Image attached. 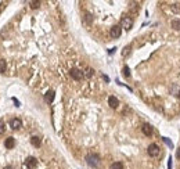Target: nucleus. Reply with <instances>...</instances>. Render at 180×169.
Returning <instances> with one entry per match:
<instances>
[{
	"label": "nucleus",
	"mask_w": 180,
	"mask_h": 169,
	"mask_svg": "<svg viewBox=\"0 0 180 169\" xmlns=\"http://www.w3.org/2000/svg\"><path fill=\"white\" fill-rule=\"evenodd\" d=\"M4 146H6V148H13L14 146H15V140H14V137H8V139H6V141H4Z\"/></svg>",
	"instance_id": "obj_9"
},
{
	"label": "nucleus",
	"mask_w": 180,
	"mask_h": 169,
	"mask_svg": "<svg viewBox=\"0 0 180 169\" xmlns=\"http://www.w3.org/2000/svg\"><path fill=\"white\" fill-rule=\"evenodd\" d=\"M108 104H109V107H111V108H116V107H118V104H119V101H118V98H116V97L109 96V97H108Z\"/></svg>",
	"instance_id": "obj_8"
},
{
	"label": "nucleus",
	"mask_w": 180,
	"mask_h": 169,
	"mask_svg": "<svg viewBox=\"0 0 180 169\" xmlns=\"http://www.w3.org/2000/svg\"><path fill=\"white\" fill-rule=\"evenodd\" d=\"M10 125H11V127H13V129H19V127H22V122H21V119H18V118H15V119H11Z\"/></svg>",
	"instance_id": "obj_7"
},
{
	"label": "nucleus",
	"mask_w": 180,
	"mask_h": 169,
	"mask_svg": "<svg viewBox=\"0 0 180 169\" xmlns=\"http://www.w3.org/2000/svg\"><path fill=\"white\" fill-rule=\"evenodd\" d=\"M31 143H32L33 147H39L40 146V139H39L38 136H33L32 139H31Z\"/></svg>",
	"instance_id": "obj_12"
},
{
	"label": "nucleus",
	"mask_w": 180,
	"mask_h": 169,
	"mask_svg": "<svg viewBox=\"0 0 180 169\" xmlns=\"http://www.w3.org/2000/svg\"><path fill=\"white\" fill-rule=\"evenodd\" d=\"M36 165H38V159L35 158V157H28V158L25 159V166L29 169H35Z\"/></svg>",
	"instance_id": "obj_4"
},
{
	"label": "nucleus",
	"mask_w": 180,
	"mask_h": 169,
	"mask_svg": "<svg viewBox=\"0 0 180 169\" xmlns=\"http://www.w3.org/2000/svg\"><path fill=\"white\" fill-rule=\"evenodd\" d=\"M123 75H125L126 78H129V76H130V71H129L128 67H123Z\"/></svg>",
	"instance_id": "obj_19"
},
{
	"label": "nucleus",
	"mask_w": 180,
	"mask_h": 169,
	"mask_svg": "<svg viewBox=\"0 0 180 169\" xmlns=\"http://www.w3.org/2000/svg\"><path fill=\"white\" fill-rule=\"evenodd\" d=\"M4 169H13V166H6Z\"/></svg>",
	"instance_id": "obj_25"
},
{
	"label": "nucleus",
	"mask_w": 180,
	"mask_h": 169,
	"mask_svg": "<svg viewBox=\"0 0 180 169\" xmlns=\"http://www.w3.org/2000/svg\"><path fill=\"white\" fill-rule=\"evenodd\" d=\"M172 28H175V29H180V22L179 21H172Z\"/></svg>",
	"instance_id": "obj_18"
},
{
	"label": "nucleus",
	"mask_w": 180,
	"mask_h": 169,
	"mask_svg": "<svg viewBox=\"0 0 180 169\" xmlns=\"http://www.w3.org/2000/svg\"><path fill=\"white\" fill-rule=\"evenodd\" d=\"M109 169H123V165H122V162H114Z\"/></svg>",
	"instance_id": "obj_16"
},
{
	"label": "nucleus",
	"mask_w": 180,
	"mask_h": 169,
	"mask_svg": "<svg viewBox=\"0 0 180 169\" xmlns=\"http://www.w3.org/2000/svg\"><path fill=\"white\" fill-rule=\"evenodd\" d=\"M91 21H93V17H91V14H90V13H86V14H85V22H86L87 25H90V24H91Z\"/></svg>",
	"instance_id": "obj_13"
},
{
	"label": "nucleus",
	"mask_w": 180,
	"mask_h": 169,
	"mask_svg": "<svg viewBox=\"0 0 180 169\" xmlns=\"http://www.w3.org/2000/svg\"><path fill=\"white\" fill-rule=\"evenodd\" d=\"M132 25H133V20L130 17H123L122 21H121V28H123V29H126V31L130 29Z\"/></svg>",
	"instance_id": "obj_2"
},
{
	"label": "nucleus",
	"mask_w": 180,
	"mask_h": 169,
	"mask_svg": "<svg viewBox=\"0 0 180 169\" xmlns=\"http://www.w3.org/2000/svg\"><path fill=\"white\" fill-rule=\"evenodd\" d=\"M128 50H130V47H125V50L122 51V54H123V55H126V54H128Z\"/></svg>",
	"instance_id": "obj_22"
},
{
	"label": "nucleus",
	"mask_w": 180,
	"mask_h": 169,
	"mask_svg": "<svg viewBox=\"0 0 180 169\" xmlns=\"http://www.w3.org/2000/svg\"><path fill=\"white\" fill-rule=\"evenodd\" d=\"M31 4H32V8H36V7H39V1H31Z\"/></svg>",
	"instance_id": "obj_20"
},
{
	"label": "nucleus",
	"mask_w": 180,
	"mask_h": 169,
	"mask_svg": "<svg viewBox=\"0 0 180 169\" xmlns=\"http://www.w3.org/2000/svg\"><path fill=\"white\" fill-rule=\"evenodd\" d=\"M141 130H143V133H144L145 136H151V133H152V127L150 126L148 124H145L144 126L141 127Z\"/></svg>",
	"instance_id": "obj_11"
},
{
	"label": "nucleus",
	"mask_w": 180,
	"mask_h": 169,
	"mask_svg": "<svg viewBox=\"0 0 180 169\" xmlns=\"http://www.w3.org/2000/svg\"><path fill=\"white\" fill-rule=\"evenodd\" d=\"M179 98H180V93H179Z\"/></svg>",
	"instance_id": "obj_26"
},
{
	"label": "nucleus",
	"mask_w": 180,
	"mask_h": 169,
	"mask_svg": "<svg viewBox=\"0 0 180 169\" xmlns=\"http://www.w3.org/2000/svg\"><path fill=\"white\" fill-rule=\"evenodd\" d=\"M69 74H71V76H72V78L75 79V81H81V79L83 78V72H82L81 69L72 68V69H71V72H69Z\"/></svg>",
	"instance_id": "obj_6"
},
{
	"label": "nucleus",
	"mask_w": 180,
	"mask_h": 169,
	"mask_svg": "<svg viewBox=\"0 0 180 169\" xmlns=\"http://www.w3.org/2000/svg\"><path fill=\"white\" fill-rule=\"evenodd\" d=\"M85 161L87 162V165L91 166V168H97V166L100 165V157L97 155V154H87L86 158H85Z\"/></svg>",
	"instance_id": "obj_1"
},
{
	"label": "nucleus",
	"mask_w": 180,
	"mask_h": 169,
	"mask_svg": "<svg viewBox=\"0 0 180 169\" xmlns=\"http://www.w3.org/2000/svg\"><path fill=\"white\" fill-rule=\"evenodd\" d=\"M13 101H14V103H15V104H17V105H19V101H18V100H17V98H13Z\"/></svg>",
	"instance_id": "obj_23"
},
{
	"label": "nucleus",
	"mask_w": 180,
	"mask_h": 169,
	"mask_svg": "<svg viewBox=\"0 0 180 169\" xmlns=\"http://www.w3.org/2000/svg\"><path fill=\"white\" fill-rule=\"evenodd\" d=\"M171 91H172V94H175V96H179V93H180V87L177 86V84H173V87L171 89Z\"/></svg>",
	"instance_id": "obj_15"
},
{
	"label": "nucleus",
	"mask_w": 180,
	"mask_h": 169,
	"mask_svg": "<svg viewBox=\"0 0 180 169\" xmlns=\"http://www.w3.org/2000/svg\"><path fill=\"white\" fill-rule=\"evenodd\" d=\"M4 130H6V124H4L3 121H0V134H3Z\"/></svg>",
	"instance_id": "obj_17"
},
{
	"label": "nucleus",
	"mask_w": 180,
	"mask_h": 169,
	"mask_svg": "<svg viewBox=\"0 0 180 169\" xmlns=\"http://www.w3.org/2000/svg\"><path fill=\"white\" fill-rule=\"evenodd\" d=\"M121 33H122V28L118 25L112 26L111 28V32H109V35H111V38H114V39H118L119 36H121Z\"/></svg>",
	"instance_id": "obj_5"
},
{
	"label": "nucleus",
	"mask_w": 180,
	"mask_h": 169,
	"mask_svg": "<svg viewBox=\"0 0 180 169\" xmlns=\"http://www.w3.org/2000/svg\"><path fill=\"white\" fill-rule=\"evenodd\" d=\"M148 155L151 157H158L159 155V147H158V144L152 143L148 146Z\"/></svg>",
	"instance_id": "obj_3"
},
{
	"label": "nucleus",
	"mask_w": 180,
	"mask_h": 169,
	"mask_svg": "<svg viewBox=\"0 0 180 169\" xmlns=\"http://www.w3.org/2000/svg\"><path fill=\"white\" fill-rule=\"evenodd\" d=\"M45 100H46V103H51V101L54 100V91L48 90L47 93L45 94Z\"/></svg>",
	"instance_id": "obj_10"
},
{
	"label": "nucleus",
	"mask_w": 180,
	"mask_h": 169,
	"mask_svg": "<svg viewBox=\"0 0 180 169\" xmlns=\"http://www.w3.org/2000/svg\"><path fill=\"white\" fill-rule=\"evenodd\" d=\"M6 68H7L6 61H4V60H0V74H4V72H6Z\"/></svg>",
	"instance_id": "obj_14"
},
{
	"label": "nucleus",
	"mask_w": 180,
	"mask_h": 169,
	"mask_svg": "<svg viewBox=\"0 0 180 169\" xmlns=\"http://www.w3.org/2000/svg\"><path fill=\"white\" fill-rule=\"evenodd\" d=\"M176 157H177V158H180V148L177 150V153H176Z\"/></svg>",
	"instance_id": "obj_24"
},
{
	"label": "nucleus",
	"mask_w": 180,
	"mask_h": 169,
	"mask_svg": "<svg viewBox=\"0 0 180 169\" xmlns=\"http://www.w3.org/2000/svg\"><path fill=\"white\" fill-rule=\"evenodd\" d=\"M164 141H165V143H166V144H168V146H169V147H173V146H172V143H171V141H169V139H166V137H164Z\"/></svg>",
	"instance_id": "obj_21"
}]
</instances>
